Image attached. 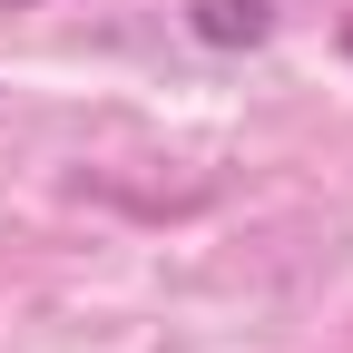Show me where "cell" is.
<instances>
[{
    "instance_id": "obj_1",
    "label": "cell",
    "mask_w": 353,
    "mask_h": 353,
    "mask_svg": "<svg viewBox=\"0 0 353 353\" xmlns=\"http://www.w3.org/2000/svg\"><path fill=\"white\" fill-rule=\"evenodd\" d=\"M187 30L206 39V50H255V39L275 30V0H196Z\"/></svg>"
}]
</instances>
